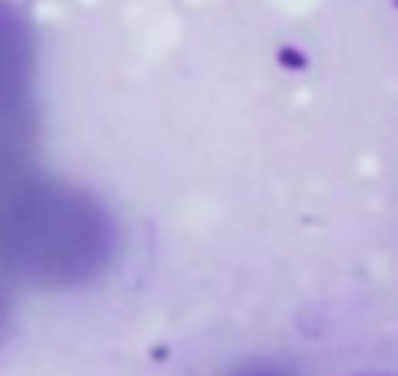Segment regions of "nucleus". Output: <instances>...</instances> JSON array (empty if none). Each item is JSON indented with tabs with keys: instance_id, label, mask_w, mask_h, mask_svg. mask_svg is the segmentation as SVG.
<instances>
[{
	"instance_id": "obj_1",
	"label": "nucleus",
	"mask_w": 398,
	"mask_h": 376,
	"mask_svg": "<svg viewBox=\"0 0 398 376\" xmlns=\"http://www.w3.org/2000/svg\"><path fill=\"white\" fill-rule=\"evenodd\" d=\"M118 249V223L92 193L40 162L0 175V280L70 289L101 275Z\"/></svg>"
},
{
	"instance_id": "obj_2",
	"label": "nucleus",
	"mask_w": 398,
	"mask_h": 376,
	"mask_svg": "<svg viewBox=\"0 0 398 376\" xmlns=\"http://www.w3.org/2000/svg\"><path fill=\"white\" fill-rule=\"evenodd\" d=\"M35 31L0 0V175L35 162Z\"/></svg>"
},
{
	"instance_id": "obj_3",
	"label": "nucleus",
	"mask_w": 398,
	"mask_h": 376,
	"mask_svg": "<svg viewBox=\"0 0 398 376\" xmlns=\"http://www.w3.org/2000/svg\"><path fill=\"white\" fill-rule=\"evenodd\" d=\"M5 315H9V285L0 280V324H5Z\"/></svg>"
},
{
	"instance_id": "obj_4",
	"label": "nucleus",
	"mask_w": 398,
	"mask_h": 376,
	"mask_svg": "<svg viewBox=\"0 0 398 376\" xmlns=\"http://www.w3.org/2000/svg\"><path fill=\"white\" fill-rule=\"evenodd\" d=\"M241 376H276V372H241Z\"/></svg>"
}]
</instances>
